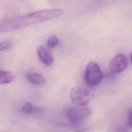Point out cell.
<instances>
[{"instance_id":"obj_9","label":"cell","mask_w":132,"mask_h":132,"mask_svg":"<svg viewBox=\"0 0 132 132\" xmlns=\"http://www.w3.org/2000/svg\"><path fill=\"white\" fill-rule=\"evenodd\" d=\"M59 43V39L56 36H51L47 40V46L50 48H54L57 46Z\"/></svg>"},{"instance_id":"obj_7","label":"cell","mask_w":132,"mask_h":132,"mask_svg":"<svg viewBox=\"0 0 132 132\" xmlns=\"http://www.w3.org/2000/svg\"><path fill=\"white\" fill-rule=\"evenodd\" d=\"M26 77L29 82L37 85H42L45 81V79L42 75L35 72L27 73Z\"/></svg>"},{"instance_id":"obj_8","label":"cell","mask_w":132,"mask_h":132,"mask_svg":"<svg viewBox=\"0 0 132 132\" xmlns=\"http://www.w3.org/2000/svg\"><path fill=\"white\" fill-rule=\"evenodd\" d=\"M14 79L13 74L9 71L1 70L0 72V84H7L12 82Z\"/></svg>"},{"instance_id":"obj_6","label":"cell","mask_w":132,"mask_h":132,"mask_svg":"<svg viewBox=\"0 0 132 132\" xmlns=\"http://www.w3.org/2000/svg\"><path fill=\"white\" fill-rule=\"evenodd\" d=\"M40 60L45 64L50 65L53 61V56L48 50L43 46H40L37 50Z\"/></svg>"},{"instance_id":"obj_12","label":"cell","mask_w":132,"mask_h":132,"mask_svg":"<svg viewBox=\"0 0 132 132\" xmlns=\"http://www.w3.org/2000/svg\"><path fill=\"white\" fill-rule=\"evenodd\" d=\"M127 122H128V125L130 127H132V109L130 110V111L129 113Z\"/></svg>"},{"instance_id":"obj_3","label":"cell","mask_w":132,"mask_h":132,"mask_svg":"<svg viewBox=\"0 0 132 132\" xmlns=\"http://www.w3.org/2000/svg\"><path fill=\"white\" fill-rule=\"evenodd\" d=\"M103 78V73L97 63L89 62L86 67L85 81L89 86H95L99 84Z\"/></svg>"},{"instance_id":"obj_5","label":"cell","mask_w":132,"mask_h":132,"mask_svg":"<svg viewBox=\"0 0 132 132\" xmlns=\"http://www.w3.org/2000/svg\"><path fill=\"white\" fill-rule=\"evenodd\" d=\"M127 57L122 54L115 56L110 61L109 64V69L112 73H119L124 71L128 65Z\"/></svg>"},{"instance_id":"obj_2","label":"cell","mask_w":132,"mask_h":132,"mask_svg":"<svg viewBox=\"0 0 132 132\" xmlns=\"http://www.w3.org/2000/svg\"><path fill=\"white\" fill-rule=\"evenodd\" d=\"M91 110L86 106L75 105L69 107L65 110V114L68 120L73 124L77 123L90 116Z\"/></svg>"},{"instance_id":"obj_4","label":"cell","mask_w":132,"mask_h":132,"mask_svg":"<svg viewBox=\"0 0 132 132\" xmlns=\"http://www.w3.org/2000/svg\"><path fill=\"white\" fill-rule=\"evenodd\" d=\"M70 96L74 104L78 106H86L91 100L93 94L87 88L75 87L71 89Z\"/></svg>"},{"instance_id":"obj_1","label":"cell","mask_w":132,"mask_h":132,"mask_svg":"<svg viewBox=\"0 0 132 132\" xmlns=\"http://www.w3.org/2000/svg\"><path fill=\"white\" fill-rule=\"evenodd\" d=\"M63 11L59 9H44L30 12L2 22L0 32L10 31L28 26L42 23L61 16Z\"/></svg>"},{"instance_id":"obj_13","label":"cell","mask_w":132,"mask_h":132,"mask_svg":"<svg viewBox=\"0 0 132 132\" xmlns=\"http://www.w3.org/2000/svg\"><path fill=\"white\" fill-rule=\"evenodd\" d=\"M130 61H131V63L132 64V52H131V53L130 54Z\"/></svg>"},{"instance_id":"obj_11","label":"cell","mask_w":132,"mask_h":132,"mask_svg":"<svg viewBox=\"0 0 132 132\" xmlns=\"http://www.w3.org/2000/svg\"><path fill=\"white\" fill-rule=\"evenodd\" d=\"M12 45V43L9 41H5L0 43V51H5L9 49Z\"/></svg>"},{"instance_id":"obj_10","label":"cell","mask_w":132,"mask_h":132,"mask_svg":"<svg viewBox=\"0 0 132 132\" xmlns=\"http://www.w3.org/2000/svg\"><path fill=\"white\" fill-rule=\"evenodd\" d=\"M34 109L31 103L27 102L25 103L22 108V112L25 114H29L33 112Z\"/></svg>"}]
</instances>
